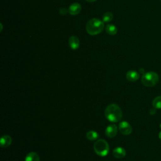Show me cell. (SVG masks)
Wrapping results in <instances>:
<instances>
[{
    "instance_id": "6da1fadb",
    "label": "cell",
    "mask_w": 161,
    "mask_h": 161,
    "mask_svg": "<svg viewBox=\"0 0 161 161\" xmlns=\"http://www.w3.org/2000/svg\"><path fill=\"white\" fill-rule=\"evenodd\" d=\"M104 115L109 121L116 123L121 119L123 112L118 105L116 104H110L106 108Z\"/></svg>"
},
{
    "instance_id": "7a4b0ae2",
    "label": "cell",
    "mask_w": 161,
    "mask_h": 161,
    "mask_svg": "<svg viewBox=\"0 0 161 161\" xmlns=\"http://www.w3.org/2000/svg\"><path fill=\"white\" fill-rule=\"evenodd\" d=\"M87 32L91 35H96L102 31L104 23L97 18H92L88 21L86 26Z\"/></svg>"
},
{
    "instance_id": "3957f363",
    "label": "cell",
    "mask_w": 161,
    "mask_h": 161,
    "mask_svg": "<svg viewBox=\"0 0 161 161\" xmlns=\"http://www.w3.org/2000/svg\"><path fill=\"white\" fill-rule=\"evenodd\" d=\"M94 150L97 155L104 157L108 154L109 147L105 140L99 139L94 144Z\"/></svg>"
},
{
    "instance_id": "277c9868",
    "label": "cell",
    "mask_w": 161,
    "mask_h": 161,
    "mask_svg": "<svg viewBox=\"0 0 161 161\" xmlns=\"http://www.w3.org/2000/svg\"><path fill=\"white\" fill-rule=\"evenodd\" d=\"M159 80L158 75L155 72H148L143 74L142 77V82L146 87L155 86Z\"/></svg>"
},
{
    "instance_id": "5b68a950",
    "label": "cell",
    "mask_w": 161,
    "mask_h": 161,
    "mask_svg": "<svg viewBox=\"0 0 161 161\" xmlns=\"http://www.w3.org/2000/svg\"><path fill=\"white\" fill-rule=\"evenodd\" d=\"M118 129L124 135H129L132 132V128L128 122L123 121L119 123Z\"/></svg>"
},
{
    "instance_id": "8992f818",
    "label": "cell",
    "mask_w": 161,
    "mask_h": 161,
    "mask_svg": "<svg viewBox=\"0 0 161 161\" xmlns=\"http://www.w3.org/2000/svg\"><path fill=\"white\" fill-rule=\"evenodd\" d=\"M118 133V128L115 124L109 125L105 130V135L107 137L112 138H114Z\"/></svg>"
},
{
    "instance_id": "52a82bcc",
    "label": "cell",
    "mask_w": 161,
    "mask_h": 161,
    "mask_svg": "<svg viewBox=\"0 0 161 161\" xmlns=\"http://www.w3.org/2000/svg\"><path fill=\"white\" fill-rule=\"evenodd\" d=\"M68 10H69V13L71 15H73V16L77 15L81 11V6L80 4L77 3H74L69 6Z\"/></svg>"
},
{
    "instance_id": "ba28073f",
    "label": "cell",
    "mask_w": 161,
    "mask_h": 161,
    "mask_svg": "<svg viewBox=\"0 0 161 161\" xmlns=\"http://www.w3.org/2000/svg\"><path fill=\"white\" fill-rule=\"evenodd\" d=\"M126 154V150L123 147H116L113 150V155L116 158H122L125 157Z\"/></svg>"
},
{
    "instance_id": "9c48e42d",
    "label": "cell",
    "mask_w": 161,
    "mask_h": 161,
    "mask_svg": "<svg viewBox=\"0 0 161 161\" xmlns=\"http://www.w3.org/2000/svg\"><path fill=\"white\" fill-rule=\"evenodd\" d=\"M140 77L139 74L135 70H129L126 74V78L130 82H135Z\"/></svg>"
},
{
    "instance_id": "30bf717a",
    "label": "cell",
    "mask_w": 161,
    "mask_h": 161,
    "mask_svg": "<svg viewBox=\"0 0 161 161\" xmlns=\"http://www.w3.org/2000/svg\"><path fill=\"white\" fill-rule=\"evenodd\" d=\"M69 45L72 50H76L79 47L80 41L76 36H71L69 40Z\"/></svg>"
},
{
    "instance_id": "8fae6325",
    "label": "cell",
    "mask_w": 161,
    "mask_h": 161,
    "mask_svg": "<svg viewBox=\"0 0 161 161\" xmlns=\"http://www.w3.org/2000/svg\"><path fill=\"white\" fill-rule=\"evenodd\" d=\"M11 142H12L11 137L9 135H5L1 138L0 145L2 148H7L11 144Z\"/></svg>"
},
{
    "instance_id": "7c38bea8",
    "label": "cell",
    "mask_w": 161,
    "mask_h": 161,
    "mask_svg": "<svg viewBox=\"0 0 161 161\" xmlns=\"http://www.w3.org/2000/svg\"><path fill=\"white\" fill-rule=\"evenodd\" d=\"M40 157L39 155L34 152H31L28 153L26 157L25 161H40Z\"/></svg>"
},
{
    "instance_id": "4fadbf2b",
    "label": "cell",
    "mask_w": 161,
    "mask_h": 161,
    "mask_svg": "<svg viewBox=\"0 0 161 161\" xmlns=\"http://www.w3.org/2000/svg\"><path fill=\"white\" fill-rule=\"evenodd\" d=\"M86 138L91 141H94V140H97V138H99V135L98 133L93 130H91L87 132L86 133Z\"/></svg>"
},
{
    "instance_id": "5bb4252c",
    "label": "cell",
    "mask_w": 161,
    "mask_h": 161,
    "mask_svg": "<svg viewBox=\"0 0 161 161\" xmlns=\"http://www.w3.org/2000/svg\"><path fill=\"white\" fill-rule=\"evenodd\" d=\"M106 31L110 35H114L117 33V28L113 24H109L106 26Z\"/></svg>"
},
{
    "instance_id": "9a60e30c",
    "label": "cell",
    "mask_w": 161,
    "mask_h": 161,
    "mask_svg": "<svg viewBox=\"0 0 161 161\" xmlns=\"http://www.w3.org/2000/svg\"><path fill=\"white\" fill-rule=\"evenodd\" d=\"M152 106L155 109H161V96H157L153 99Z\"/></svg>"
},
{
    "instance_id": "2e32d148",
    "label": "cell",
    "mask_w": 161,
    "mask_h": 161,
    "mask_svg": "<svg viewBox=\"0 0 161 161\" xmlns=\"http://www.w3.org/2000/svg\"><path fill=\"white\" fill-rule=\"evenodd\" d=\"M113 18V15L112 13L106 12L103 14V22H109L112 20Z\"/></svg>"
},
{
    "instance_id": "e0dca14e",
    "label": "cell",
    "mask_w": 161,
    "mask_h": 161,
    "mask_svg": "<svg viewBox=\"0 0 161 161\" xmlns=\"http://www.w3.org/2000/svg\"><path fill=\"white\" fill-rule=\"evenodd\" d=\"M69 12V10H67L65 8H61L59 11V13L62 14V15H65L67 13Z\"/></svg>"
},
{
    "instance_id": "ac0fdd59",
    "label": "cell",
    "mask_w": 161,
    "mask_h": 161,
    "mask_svg": "<svg viewBox=\"0 0 161 161\" xmlns=\"http://www.w3.org/2000/svg\"><path fill=\"white\" fill-rule=\"evenodd\" d=\"M140 72L141 73L143 74V73H144V69H140Z\"/></svg>"
},
{
    "instance_id": "d6986e66",
    "label": "cell",
    "mask_w": 161,
    "mask_h": 161,
    "mask_svg": "<svg viewBox=\"0 0 161 161\" xmlns=\"http://www.w3.org/2000/svg\"><path fill=\"white\" fill-rule=\"evenodd\" d=\"M86 1H87L88 2H94V1H95L96 0H86Z\"/></svg>"
},
{
    "instance_id": "ffe728a7",
    "label": "cell",
    "mask_w": 161,
    "mask_h": 161,
    "mask_svg": "<svg viewBox=\"0 0 161 161\" xmlns=\"http://www.w3.org/2000/svg\"><path fill=\"white\" fill-rule=\"evenodd\" d=\"M158 137H159V138L161 140V131L160 132V133H159V135H158Z\"/></svg>"
}]
</instances>
